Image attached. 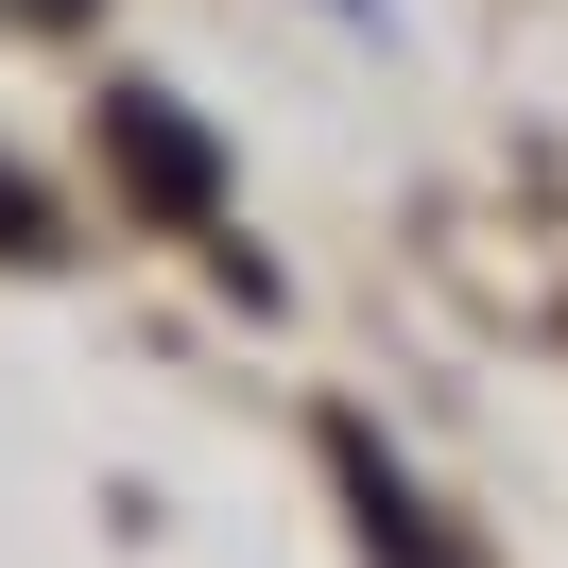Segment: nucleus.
<instances>
[{"label": "nucleus", "instance_id": "obj_1", "mask_svg": "<svg viewBox=\"0 0 568 568\" xmlns=\"http://www.w3.org/2000/svg\"><path fill=\"white\" fill-rule=\"evenodd\" d=\"M121 155L155 173V207H207V139L190 121H155V104H121Z\"/></svg>", "mask_w": 568, "mask_h": 568}, {"label": "nucleus", "instance_id": "obj_2", "mask_svg": "<svg viewBox=\"0 0 568 568\" xmlns=\"http://www.w3.org/2000/svg\"><path fill=\"white\" fill-rule=\"evenodd\" d=\"M52 18H87V0H52Z\"/></svg>", "mask_w": 568, "mask_h": 568}]
</instances>
